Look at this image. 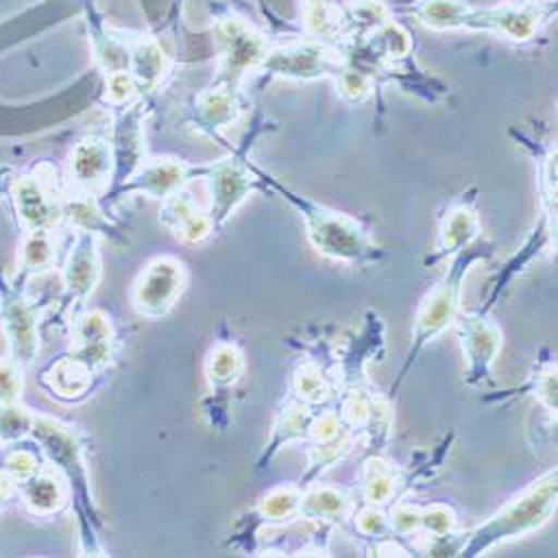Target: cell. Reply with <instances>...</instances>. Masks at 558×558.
Listing matches in <instances>:
<instances>
[{"label":"cell","mask_w":558,"mask_h":558,"mask_svg":"<svg viewBox=\"0 0 558 558\" xmlns=\"http://www.w3.org/2000/svg\"><path fill=\"white\" fill-rule=\"evenodd\" d=\"M404 12L434 32H489L527 43L556 16V0H538L534 5H514L509 0H413Z\"/></svg>","instance_id":"1"},{"label":"cell","mask_w":558,"mask_h":558,"mask_svg":"<svg viewBox=\"0 0 558 558\" xmlns=\"http://www.w3.org/2000/svg\"><path fill=\"white\" fill-rule=\"evenodd\" d=\"M257 177L259 189L282 195V199L300 213L306 226L308 242L319 255L351 266H366L383 257V251L374 244V238H371V230L355 217L322 206L311 197L291 191L289 185L279 183L259 168Z\"/></svg>","instance_id":"2"},{"label":"cell","mask_w":558,"mask_h":558,"mask_svg":"<svg viewBox=\"0 0 558 558\" xmlns=\"http://www.w3.org/2000/svg\"><path fill=\"white\" fill-rule=\"evenodd\" d=\"M556 509V470L532 483L523 494L511 498L500 511L464 538L460 556H481L485 549L521 538L549 521Z\"/></svg>","instance_id":"3"},{"label":"cell","mask_w":558,"mask_h":558,"mask_svg":"<svg viewBox=\"0 0 558 558\" xmlns=\"http://www.w3.org/2000/svg\"><path fill=\"white\" fill-rule=\"evenodd\" d=\"M489 255H492V248L485 246L478 240L470 248H464V251H460L458 255L451 257V266H449L447 275L442 277V282L434 287V291L423 300L421 308H417L411 351H409L407 364L402 366L400 376H398V385L407 378L409 368L413 366L417 355L423 353V349L429 342H434L442 331H447L451 324L456 322V317L460 313V298H462L464 277H468V272L472 270V266L476 262L487 259Z\"/></svg>","instance_id":"4"},{"label":"cell","mask_w":558,"mask_h":558,"mask_svg":"<svg viewBox=\"0 0 558 558\" xmlns=\"http://www.w3.org/2000/svg\"><path fill=\"white\" fill-rule=\"evenodd\" d=\"M213 34L221 50V65L215 83L230 89H240L244 76L262 68L270 50V40L248 19L235 12H223L215 16Z\"/></svg>","instance_id":"5"},{"label":"cell","mask_w":558,"mask_h":558,"mask_svg":"<svg viewBox=\"0 0 558 558\" xmlns=\"http://www.w3.org/2000/svg\"><path fill=\"white\" fill-rule=\"evenodd\" d=\"M253 142H255V132L246 136L244 146L235 155L206 166L204 179L208 181V191H210L208 215L213 219L215 230L230 219V215L244 204V199L255 189H259L257 166L246 161V153L253 146Z\"/></svg>","instance_id":"6"},{"label":"cell","mask_w":558,"mask_h":558,"mask_svg":"<svg viewBox=\"0 0 558 558\" xmlns=\"http://www.w3.org/2000/svg\"><path fill=\"white\" fill-rule=\"evenodd\" d=\"M342 68L344 59L336 45L304 38L279 45V48H270L259 72L293 81H317L338 78Z\"/></svg>","instance_id":"7"},{"label":"cell","mask_w":558,"mask_h":558,"mask_svg":"<svg viewBox=\"0 0 558 558\" xmlns=\"http://www.w3.org/2000/svg\"><path fill=\"white\" fill-rule=\"evenodd\" d=\"M189 284V270L177 257L161 255L138 272L132 287V306L138 315L157 319L172 311Z\"/></svg>","instance_id":"8"},{"label":"cell","mask_w":558,"mask_h":558,"mask_svg":"<svg viewBox=\"0 0 558 558\" xmlns=\"http://www.w3.org/2000/svg\"><path fill=\"white\" fill-rule=\"evenodd\" d=\"M12 202L27 232L52 230L63 219V195L59 193L57 170L45 163L34 174L16 179L12 185Z\"/></svg>","instance_id":"9"},{"label":"cell","mask_w":558,"mask_h":558,"mask_svg":"<svg viewBox=\"0 0 558 558\" xmlns=\"http://www.w3.org/2000/svg\"><path fill=\"white\" fill-rule=\"evenodd\" d=\"M146 97H138L130 106L117 110L114 132H112V181L106 195L117 189L144 166L146 146H144V121H146Z\"/></svg>","instance_id":"10"},{"label":"cell","mask_w":558,"mask_h":558,"mask_svg":"<svg viewBox=\"0 0 558 558\" xmlns=\"http://www.w3.org/2000/svg\"><path fill=\"white\" fill-rule=\"evenodd\" d=\"M456 322H458L460 349H462L464 362H468L464 383L470 387H476L489 378L494 360L500 353L502 336L496 324L487 317V311L458 313Z\"/></svg>","instance_id":"11"},{"label":"cell","mask_w":558,"mask_h":558,"mask_svg":"<svg viewBox=\"0 0 558 558\" xmlns=\"http://www.w3.org/2000/svg\"><path fill=\"white\" fill-rule=\"evenodd\" d=\"M206 166H189L179 159H146L144 166L138 168L121 189L106 197H123V195H144L150 199H166L172 193L185 189L191 181L204 179Z\"/></svg>","instance_id":"12"},{"label":"cell","mask_w":558,"mask_h":558,"mask_svg":"<svg viewBox=\"0 0 558 558\" xmlns=\"http://www.w3.org/2000/svg\"><path fill=\"white\" fill-rule=\"evenodd\" d=\"M68 179L70 191L104 197L112 181L110 142L99 136L81 138L68 159Z\"/></svg>","instance_id":"13"},{"label":"cell","mask_w":558,"mask_h":558,"mask_svg":"<svg viewBox=\"0 0 558 558\" xmlns=\"http://www.w3.org/2000/svg\"><path fill=\"white\" fill-rule=\"evenodd\" d=\"M128 48V72L132 74L138 95L146 97L157 92L163 78L170 74L172 57L166 52L161 40L153 34H125L121 32Z\"/></svg>","instance_id":"14"},{"label":"cell","mask_w":558,"mask_h":558,"mask_svg":"<svg viewBox=\"0 0 558 558\" xmlns=\"http://www.w3.org/2000/svg\"><path fill=\"white\" fill-rule=\"evenodd\" d=\"M481 240V219L476 215V189L462 193L449 204L440 219L436 255L429 262L453 257Z\"/></svg>","instance_id":"15"},{"label":"cell","mask_w":558,"mask_h":558,"mask_svg":"<svg viewBox=\"0 0 558 558\" xmlns=\"http://www.w3.org/2000/svg\"><path fill=\"white\" fill-rule=\"evenodd\" d=\"M101 279V255L95 232H74V244L63 268V284L72 302H85Z\"/></svg>","instance_id":"16"},{"label":"cell","mask_w":558,"mask_h":558,"mask_svg":"<svg viewBox=\"0 0 558 558\" xmlns=\"http://www.w3.org/2000/svg\"><path fill=\"white\" fill-rule=\"evenodd\" d=\"M114 329L106 313L87 311L74 324V357L87 364L92 371L106 368L114 357Z\"/></svg>","instance_id":"17"},{"label":"cell","mask_w":558,"mask_h":558,"mask_svg":"<svg viewBox=\"0 0 558 558\" xmlns=\"http://www.w3.org/2000/svg\"><path fill=\"white\" fill-rule=\"evenodd\" d=\"M240 89H230L226 85L213 83L202 95L195 97L193 106V123L195 128L213 138H221L226 130H230L240 121L242 114Z\"/></svg>","instance_id":"18"},{"label":"cell","mask_w":558,"mask_h":558,"mask_svg":"<svg viewBox=\"0 0 558 558\" xmlns=\"http://www.w3.org/2000/svg\"><path fill=\"white\" fill-rule=\"evenodd\" d=\"M161 223L174 232L177 240H181L183 244H191V246L206 242L215 232L210 215L199 210L197 202L189 193H185V189H181L163 199Z\"/></svg>","instance_id":"19"},{"label":"cell","mask_w":558,"mask_h":558,"mask_svg":"<svg viewBox=\"0 0 558 558\" xmlns=\"http://www.w3.org/2000/svg\"><path fill=\"white\" fill-rule=\"evenodd\" d=\"M3 319H5V331L12 344V360L21 366H27L38 351L34 308L21 298H10L3 306Z\"/></svg>","instance_id":"20"},{"label":"cell","mask_w":558,"mask_h":558,"mask_svg":"<svg viewBox=\"0 0 558 558\" xmlns=\"http://www.w3.org/2000/svg\"><path fill=\"white\" fill-rule=\"evenodd\" d=\"M21 494L32 514L38 517H52L61 511L68 502L70 487L63 483L59 474L52 470H40L25 483H21Z\"/></svg>","instance_id":"21"},{"label":"cell","mask_w":558,"mask_h":558,"mask_svg":"<svg viewBox=\"0 0 558 558\" xmlns=\"http://www.w3.org/2000/svg\"><path fill=\"white\" fill-rule=\"evenodd\" d=\"M302 34L313 40L329 45H340L342 40V21H340V0H300Z\"/></svg>","instance_id":"22"},{"label":"cell","mask_w":558,"mask_h":558,"mask_svg":"<svg viewBox=\"0 0 558 558\" xmlns=\"http://www.w3.org/2000/svg\"><path fill=\"white\" fill-rule=\"evenodd\" d=\"M63 219L74 228L83 232H106L112 230V223L104 210V202L97 195H87V193H76L70 191L63 195V206H61Z\"/></svg>","instance_id":"23"},{"label":"cell","mask_w":558,"mask_h":558,"mask_svg":"<svg viewBox=\"0 0 558 558\" xmlns=\"http://www.w3.org/2000/svg\"><path fill=\"white\" fill-rule=\"evenodd\" d=\"M351 511V498L327 485H315L302 494L300 511L298 514L306 521H336L347 517Z\"/></svg>","instance_id":"24"},{"label":"cell","mask_w":558,"mask_h":558,"mask_svg":"<svg viewBox=\"0 0 558 558\" xmlns=\"http://www.w3.org/2000/svg\"><path fill=\"white\" fill-rule=\"evenodd\" d=\"M92 376H95V371H92L87 364H83L78 357L68 355L59 360L48 374H45V383H48V387L59 398L74 400L87 393L92 385Z\"/></svg>","instance_id":"25"},{"label":"cell","mask_w":558,"mask_h":558,"mask_svg":"<svg viewBox=\"0 0 558 558\" xmlns=\"http://www.w3.org/2000/svg\"><path fill=\"white\" fill-rule=\"evenodd\" d=\"M244 374V355L235 344L219 342L206 360V376L213 389L235 385Z\"/></svg>","instance_id":"26"},{"label":"cell","mask_w":558,"mask_h":558,"mask_svg":"<svg viewBox=\"0 0 558 558\" xmlns=\"http://www.w3.org/2000/svg\"><path fill=\"white\" fill-rule=\"evenodd\" d=\"M398 476L389 462L380 458L366 460L362 470V494L368 505H387L398 494Z\"/></svg>","instance_id":"27"},{"label":"cell","mask_w":558,"mask_h":558,"mask_svg":"<svg viewBox=\"0 0 558 558\" xmlns=\"http://www.w3.org/2000/svg\"><path fill=\"white\" fill-rule=\"evenodd\" d=\"M313 417H315L313 407H308L304 402L289 404L282 413H279V417L275 421L270 451H277L279 445H284V442L308 438V429H311Z\"/></svg>","instance_id":"28"},{"label":"cell","mask_w":558,"mask_h":558,"mask_svg":"<svg viewBox=\"0 0 558 558\" xmlns=\"http://www.w3.org/2000/svg\"><path fill=\"white\" fill-rule=\"evenodd\" d=\"M57 262V244L52 230H29L21 246V268L25 272H45Z\"/></svg>","instance_id":"29"},{"label":"cell","mask_w":558,"mask_h":558,"mask_svg":"<svg viewBox=\"0 0 558 558\" xmlns=\"http://www.w3.org/2000/svg\"><path fill=\"white\" fill-rule=\"evenodd\" d=\"M293 391H295L298 400L308 404V407L324 404L333 396V387H331L329 378L322 374V368L317 364H311V362L302 364L295 371Z\"/></svg>","instance_id":"30"},{"label":"cell","mask_w":558,"mask_h":558,"mask_svg":"<svg viewBox=\"0 0 558 558\" xmlns=\"http://www.w3.org/2000/svg\"><path fill=\"white\" fill-rule=\"evenodd\" d=\"M302 502V489L300 487H277L272 489L259 505V514L268 523H284L293 517H298Z\"/></svg>","instance_id":"31"},{"label":"cell","mask_w":558,"mask_h":558,"mask_svg":"<svg viewBox=\"0 0 558 558\" xmlns=\"http://www.w3.org/2000/svg\"><path fill=\"white\" fill-rule=\"evenodd\" d=\"M336 83H338V95L347 104H362V101H366L371 95H374L376 87L380 85L371 74L357 70V68H351L347 63H344L342 72L338 74Z\"/></svg>","instance_id":"32"},{"label":"cell","mask_w":558,"mask_h":558,"mask_svg":"<svg viewBox=\"0 0 558 558\" xmlns=\"http://www.w3.org/2000/svg\"><path fill=\"white\" fill-rule=\"evenodd\" d=\"M138 97V87L128 70H117L106 74L104 83V104H108L112 110H121L136 101Z\"/></svg>","instance_id":"33"},{"label":"cell","mask_w":558,"mask_h":558,"mask_svg":"<svg viewBox=\"0 0 558 558\" xmlns=\"http://www.w3.org/2000/svg\"><path fill=\"white\" fill-rule=\"evenodd\" d=\"M458 527V519L447 505H432V507H421V530L429 534L432 538L436 536H449Z\"/></svg>","instance_id":"34"},{"label":"cell","mask_w":558,"mask_h":558,"mask_svg":"<svg viewBox=\"0 0 558 558\" xmlns=\"http://www.w3.org/2000/svg\"><path fill=\"white\" fill-rule=\"evenodd\" d=\"M34 415H29L25 409H19L16 404H8L0 409V440H16L23 434L32 432Z\"/></svg>","instance_id":"35"},{"label":"cell","mask_w":558,"mask_h":558,"mask_svg":"<svg viewBox=\"0 0 558 558\" xmlns=\"http://www.w3.org/2000/svg\"><path fill=\"white\" fill-rule=\"evenodd\" d=\"M21 364L14 360H0V404H16L23 391V376Z\"/></svg>","instance_id":"36"},{"label":"cell","mask_w":558,"mask_h":558,"mask_svg":"<svg viewBox=\"0 0 558 558\" xmlns=\"http://www.w3.org/2000/svg\"><path fill=\"white\" fill-rule=\"evenodd\" d=\"M355 530L368 538H385L391 532V525H389V519L376 505H366L364 509L357 511Z\"/></svg>","instance_id":"37"},{"label":"cell","mask_w":558,"mask_h":558,"mask_svg":"<svg viewBox=\"0 0 558 558\" xmlns=\"http://www.w3.org/2000/svg\"><path fill=\"white\" fill-rule=\"evenodd\" d=\"M391 532L398 536H409L421 532V507L417 505H409V502H400L393 514H391Z\"/></svg>","instance_id":"38"},{"label":"cell","mask_w":558,"mask_h":558,"mask_svg":"<svg viewBox=\"0 0 558 558\" xmlns=\"http://www.w3.org/2000/svg\"><path fill=\"white\" fill-rule=\"evenodd\" d=\"M40 470H43V464L38 462V456L29 449H16L8 458V472L14 476L16 483H25Z\"/></svg>","instance_id":"39"},{"label":"cell","mask_w":558,"mask_h":558,"mask_svg":"<svg viewBox=\"0 0 558 558\" xmlns=\"http://www.w3.org/2000/svg\"><path fill=\"white\" fill-rule=\"evenodd\" d=\"M534 391L549 411H556V364L554 362H547L545 368L538 371V376L534 378Z\"/></svg>","instance_id":"40"},{"label":"cell","mask_w":558,"mask_h":558,"mask_svg":"<svg viewBox=\"0 0 558 558\" xmlns=\"http://www.w3.org/2000/svg\"><path fill=\"white\" fill-rule=\"evenodd\" d=\"M16 481H14V476L8 472V474H0V511L5 509V505L10 502V498L14 496V492H16Z\"/></svg>","instance_id":"41"},{"label":"cell","mask_w":558,"mask_h":558,"mask_svg":"<svg viewBox=\"0 0 558 558\" xmlns=\"http://www.w3.org/2000/svg\"><path fill=\"white\" fill-rule=\"evenodd\" d=\"M509 3H514V5H534V3H538V0H509Z\"/></svg>","instance_id":"42"}]
</instances>
